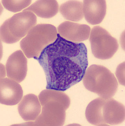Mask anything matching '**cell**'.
I'll use <instances>...</instances> for the list:
<instances>
[{"mask_svg": "<svg viewBox=\"0 0 125 126\" xmlns=\"http://www.w3.org/2000/svg\"><path fill=\"white\" fill-rule=\"evenodd\" d=\"M89 41L93 54L99 59L106 60L111 58L119 48L116 39L99 26L92 29Z\"/></svg>", "mask_w": 125, "mask_h": 126, "instance_id": "4", "label": "cell"}, {"mask_svg": "<svg viewBox=\"0 0 125 126\" xmlns=\"http://www.w3.org/2000/svg\"><path fill=\"white\" fill-rule=\"evenodd\" d=\"M0 102L6 105H15L21 100L23 91L17 82L9 78L0 79Z\"/></svg>", "mask_w": 125, "mask_h": 126, "instance_id": "7", "label": "cell"}, {"mask_svg": "<svg viewBox=\"0 0 125 126\" xmlns=\"http://www.w3.org/2000/svg\"><path fill=\"white\" fill-rule=\"evenodd\" d=\"M37 22V17L32 12L23 11L15 14L1 26V39L7 44L16 43L26 37Z\"/></svg>", "mask_w": 125, "mask_h": 126, "instance_id": "3", "label": "cell"}, {"mask_svg": "<svg viewBox=\"0 0 125 126\" xmlns=\"http://www.w3.org/2000/svg\"><path fill=\"white\" fill-rule=\"evenodd\" d=\"M57 29L54 25L41 24L35 25L20 42V47L28 58H38L46 47L57 39Z\"/></svg>", "mask_w": 125, "mask_h": 126, "instance_id": "2", "label": "cell"}, {"mask_svg": "<svg viewBox=\"0 0 125 126\" xmlns=\"http://www.w3.org/2000/svg\"><path fill=\"white\" fill-rule=\"evenodd\" d=\"M106 9L105 0H83V16L88 22L92 25H96L102 22L106 14Z\"/></svg>", "mask_w": 125, "mask_h": 126, "instance_id": "8", "label": "cell"}, {"mask_svg": "<svg viewBox=\"0 0 125 126\" xmlns=\"http://www.w3.org/2000/svg\"><path fill=\"white\" fill-rule=\"evenodd\" d=\"M60 11L65 19L72 21H79L84 16L83 4L80 1H68L61 5Z\"/></svg>", "mask_w": 125, "mask_h": 126, "instance_id": "11", "label": "cell"}, {"mask_svg": "<svg viewBox=\"0 0 125 126\" xmlns=\"http://www.w3.org/2000/svg\"><path fill=\"white\" fill-rule=\"evenodd\" d=\"M59 10L56 0H37L24 11L32 12L39 17L49 18L54 16Z\"/></svg>", "mask_w": 125, "mask_h": 126, "instance_id": "10", "label": "cell"}, {"mask_svg": "<svg viewBox=\"0 0 125 126\" xmlns=\"http://www.w3.org/2000/svg\"><path fill=\"white\" fill-rule=\"evenodd\" d=\"M57 31L61 37L67 40L79 43L88 39L91 28L86 24L65 21L59 25Z\"/></svg>", "mask_w": 125, "mask_h": 126, "instance_id": "5", "label": "cell"}, {"mask_svg": "<svg viewBox=\"0 0 125 126\" xmlns=\"http://www.w3.org/2000/svg\"><path fill=\"white\" fill-rule=\"evenodd\" d=\"M4 7L6 10L13 12L20 11L27 7L31 2V0H3L1 1Z\"/></svg>", "mask_w": 125, "mask_h": 126, "instance_id": "12", "label": "cell"}, {"mask_svg": "<svg viewBox=\"0 0 125 126\" xmlns=\"http://www.w3.org/2000/svg\"><path fill=\"white\" fill-rule=\"evenodd\" d=\"M46 77L47 89L65 91L81 81L88 65L87 47L57 34L55 41L35 58Z\"/></svg>", "mask_w": 125, "mask_h": 126, "instance_id": "1", "label": "cell"}, {"mask_svg": "<svg viewBox=\"0 0 125 126\" xmlns=\"http://www.w3.org/2000/svg\"><path fill=\"white\" fill-rule=\"evenodd\" d=\"M18 112L26 121H35L41 112V106L37 95L29 94L25 95L18 106Z\"/></svg>", "mask_w": 125, "mask_h": 126, "instance_id": "9", "label": "cell"}, {"mask_svg": "<svg viewBox=\"0 0 125 126\" xmlns=\"http://www.w3.org/2000/svg\"><path fill=\"white\" fill-rule=\"evenodd\" d=\"M6 68L9 78L18 83L24 80L27 72V60L22 51H16L10 56Z\"/></svg>", "mask_w": 125, "mask_h": 126, "instance_id": "6", "label": "cell"}]
</instances>
